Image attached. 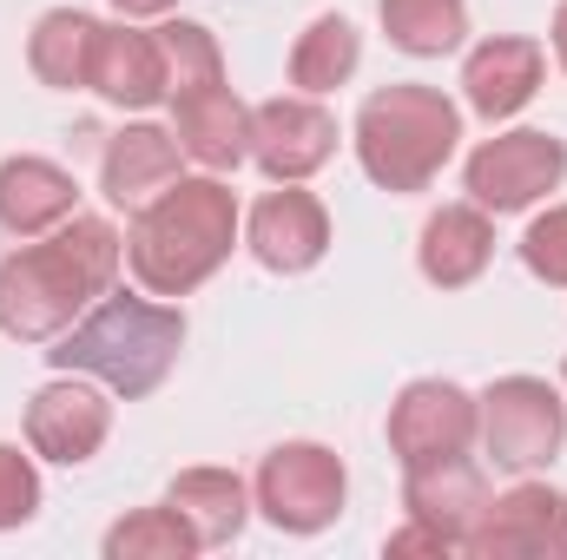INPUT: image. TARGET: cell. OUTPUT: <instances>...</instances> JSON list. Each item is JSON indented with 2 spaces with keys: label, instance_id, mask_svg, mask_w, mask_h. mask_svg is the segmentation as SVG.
<instances>
[{
  "label": "cell",
  "instance_id": "cell-1",
  "mask_svg": "<svg viewBox=\"0 0 567 560\" xmlns=\"http://www.w3.org/2000/svg\"><path fill=\"white\" fill-rule=\"evenodd\" d=\"M126 265V238L106 218L73 211L60 231L27 238L0 258V336L13 343H53L66 336Z\"/></svg>",
  "mask_w": 567,
  "mask_h": 560
},
{
  "label": "cell",
  "instance_id": "cell-2",
  "mask_svg": "<svg viewBox=\"0 0 567 560\" xmlns=\"http://www.w3.org/2000/svg\"><path fill=\"white\" fill-rule=\"evenodd\" d=\"M238 245V198L225 172H178L126 225V271L152 297H192Z\"/></svg>",
  "mask_w": 567,
  "mask_h": 560
},
{
  "label": "cell",
  "instance_id": "cell-3",
  "mask_svg": "<svg viewBox=\"0 0 567 560\" xmlns=\"http://www.w3.org/2000/svg\"><path fill=\"white\" fill-rule=\"evenodd\" d=\"M185 356V310L178 303H158L152 290H106L66 336H53L47 363L53 370H80L93 383H106L120 403H140L152 396Z\"/></svg>",
  "mask_w": 567,
  "mask_h": 560
},
{
  "label": "cell",
  "instance_id": "cell-4",
  "mask_svg": "<svg viewBox=\"0 0 567 560\" xmlns=\"http://www.w3.org/2000/svg\"><path fill=\"white\" fill-rule=\"evenodd\" d=\"M350 145H357V165H363L370 185L410 198V191H429L442 178V165L455 158V145H462V106L442 86H423V80L377 86L357 106Z\"/></svg>",
  "mask_w": 567,
  "mask_h": 560
},
{
  "label": "cell",
  "instance_id": "cell-5",
  "mask_svg": "<svg viewBox=\"0 0 567 560\" xmlns=\"http://www.w3.org/2000/svg\"><path fill=\"white\" fill-rule=\"evenodd\" d=\"M482 448L508 475H542L567 442V396L548 376H495L482 396Z\"/></svg>",
  "mask_w": 567,
  "mask_h": 560
},
{
  "label": "cell",
  "instance_id": "cell-6",
  "mask_svg": "<svg viewBox=\"0 0 567 560\" xmlns=\"http://www.w3.org/2000/svg\"><path fill=\"white\" fill-rule=\"evenodd\" d=\"M343 495H350L343 455L323 442H278L251 475V508L278 535H323L343 515Z\"/></svg>",
  "mask_w": 567,
  "mask_h": 560
},
{
  "label": "cell",
  "instance_id": "cell-7",
  "mask_svg": "<svg viewBox=\"0 0 567 560\" xmlns=\"http://www.w3.org/2000/svg\"><path fill=\"white\" fill-rule=\"evenodd\" d=\"M567 178V139L555 133H535V126H515V133H495L468 152L462 165V185L482 211H528L542 205L548 191H561Z\"/></svg>",
  "mask_w": 567,
  "mask_h": 560
},
{
  "label": "cell",
  "instance_id": "cell-8",
  "mask_svg": "<svg viewBox=\"0 0 567 560\" xmlns=\"http://www.w3.org/2000/svg\"><path fill=\"white\" fill-rule=\"evenodd\" d=\"M383 435H390V455L403 468H429V462H449V455L475 448L482 403L449 376H416V383L396 390V403L383 416Z\"/></svg>",
  "mask_w": 567,
  "mask_h": 560
},
{
  "label": "cell",
  "instance_id": "cell-9",
  "mask_svg": "<svg viewBox=\"0 0 567 560\" xmlns=\"http://www.w3.org/2000/svg\"><path fill=\"white\" fill-rule=\"evenodd\" d=\"M113 435V390L80 376V370H60L53 383L33 390L27 403V448L40 462H60V468H86Z\"/></svg>",
  "mask_w": 567,
  "mask_h": 560
},
{
  "label": "cell",
  "instance_id": "cell-10",
  "mask_svg": "<svg viewBox=\"0 0 567 560\" xmlns=\"http://www.w3.org/2000/svg\"><path fill=\"white\" fill-rule=\"evenodd\" d=\"M462 554H475V560H567V495L522 475L508 495H488V508L468 528Z\"/></svg>",
  "mask_w": 567,
  "mask_h": 560
},
{
  "label": "cell",
  "instance_id": "cell-11",
  "mask_svg": "<svg viewBox=\"0 0 567 560\" xmlns=\"http://www.w3.org/2000/svg\"><path fill=\"white\" fill-rule=\"evenodd\" d=\"M337 113L317 93H278L251 106V165L271 185H303L337 158Z\"/></svg>",
  "mask_w": 567,
  "mask_h": 560
},
{
  "label": "cell",
  "instance_id": "cell-12",
  "mask_svg": "<svg viewBox=\"0 0 567 560\" xmlns=\"http://www.w3.org/2000/svg\"><path fill=\"white\" fill-rule=\"evenodd\" d=\"M245 245H251V258H258L271 278H303V271H317L323 251H330V211H323L317 191L278 185V191H265V198L245 211Z\"/></svg>",
  "mask_w": 567,
  "mask_h": 560
},
{
  "label": "cell",
  "instance_id": "cell-13",
  "mask_svg": "<svg viewBox=\"0 0 567 560\" xmlns=\"http://www.w3.org/2000/svg\"><path fill=\"white\" fill-rule=\"evenodd\" d=\"M172 139L192 165L205 172H238L251 158V106L231 93V73L225 80H198V86H178L172 100Z\"/></svg>",
  "mask_w": 567,
  "mask_h": 560
},
{
  "label": "cell",
  "instance_id": "cell-14",
  "mask_svg": "<svg viewBox=\"0 0 567 560\" xmlns=\"http://www.w3.org/2000/svg\"><path fill=\"white\" fill-rule=\"evenodd\" d=\"M542 80H548V46L528 40V33H488V40H475L468 60H462V100H468V113L488 120V126L515 120V113L542 93Z\"/></svg>",
  "mask_w": 567,
  "mask_h": 560
},
{
  "label": "cell",
  "instance_id": "cell-15",
  "mask_svg": "<svg viewBox=\"0 0 567 560\" xmlns=\"http://www.w3.org/2000/svg\"><path fill=\"white\" fill-rule=\"evenodd\" d=\"M86 93H100V100L120 106V113H152V106H165V93H172V66H165V40H158V27H140V20L100 27Z\"/></svg>",
  "mask_w": 567,
  "mask_h": 560
},
{
  "label": "cell",
  "instance_id": "cell-16",
  "mask_svg": "<svg viewBox=\"0 0 567 560\" xmlns=\"http://www.w3.org/2000/svg\"><path fill=\"white\" fill-rule=\"evenodd\" d=\"M80 211V178L40 152H7L0 158V231L7 238H47Z\"/></svg>",
  "mask_w": 567,
  "mask_h": 560
},
{
  "label": "cell",
  "instance_id": "cell-17",
  "mask_svg": "<svg viewBox=\"0 0 567 560\" xmlns=\"http://www.w3.org/2000/svg\"><path fill=\"white\" fill-rule=\"evenodd\" d=\"M482 508H488V475L468 455H449V462H429V468H403V515L435 528L455 554H462L468 528L482 521Z\"/></svg>",
  "mask_w": 567,
  "mask_h": 560
},
{
  "label": "cell",
  "instance_id": "cell-18",
  "mask_svg": "<svg viewBox=\"0 0 567 560\" xmlns=\"http://www.w3.org/2000/svg\"><path fill=\"white\" fill-rule=\"evenodd\" d=\"M488 265H495V211H482L468 198V205H442V211L423 218V231H416V271L435 290H468Z\"/></svg>",
  "mask_w": 567,
  "mask_h": 560
},
{
  "label": "cell",
  "instance_id": "cell-19",
  "mask_svg": "<svg viewBox=\"0 0 567 560\" xmlns=\"http://www.w3.org/2000/svg\"><path fill=\"white\" fill-rule=\"evenodd\" d=\"M178 172H185V152L172 139V126L133 120V126H120L113 139L100 145V191L120 211H140L145 198H158Z\"/></svg>",
  "mask_w": 567,
  "mask_h": 560
},
{
  "label": "cell",
  "instance_id": "cell-20",
  "mask_svg": "<svg viewBox=\"0 0 567 560\" xmlns=\"http://www.w3.org/2000/svg\"><path fill=\"white\" fill-rule=\"evenodd\" d=\"M165 501H172L178 521L198 535V554L231 548V541L245 535V521L258 515V508H251V481L231 475V468H178L172 488H165Z\"/></svg>",
  "mask_w": 567,
  "mask_h": 560
},
{
  "label": "cell",
  "instance_id": "cell-21",
  "mask_svg": "<svg viewBox=\"0 0 567 560\" xmlns=\"http://www.w3.org/2000/svg\"><path fill=\"white\" fill-rule=\"evenodd\" d=\"M100 27H106V20H93V13H80V7H47V13L33 20V33H27V66H33V80L53 86V93H80V86L93 80Z\"/></svg>",
  "mask_w": 567,
  "mask_h": 560
},
{
  "label": "cell",
  "instance_id": "cell-22",
  "mask_svg": "<svg viewBox=\"0 0 567 560\" xmlns=\"http://www.w3.org/2000/svg\"><path fill=\"white\" fill-rule=\"evenodd\" d=\"M357 66H363V33H357L350 13H317L297 33V46H290V86L317 93V100L337 93V86H350Z\"/></svg>",
  "mask_w": 567,
  "mask_h": 560
},
{
  "label": "cell",
  "instance_id": "cell-23",
  "mask_svg": "<svg viewBox=\"0 0 567 560\" xmlns=\"http://www.w3.org/2000/svg\"><path fill=\"white\" fill-rule=\"evenodd\" d=\"M377 20L410 60H442L468 40V0H377Z\"/></svg>",
  "mask_w": 567,
  "mask_h": 560
},
{
  "label": "cell",
  "instance_id": "cell-24",
  "mask_svg": "<svg viewBox=\"0 0 567 560\" xmlns=\"http://www.w3.org/2000/svg\"><path fill=\"white\" fill-rule=\"evenodd\" d=\"M100 554L106 560H192L198 554V535L178 521L172 501H152V508H133V515H120L106 528Z\"/></svg>",
  "mask_w": 567,
  "mask_h": 560
},
{
  "label": "cell",
  "instance_id": "cell-25",
  "mask_svg": "<svg viewBox=\"0 0 567 560\" xmlns=\"http://www.w3.org/2000/svg\"><path fill=\"white\" fill-rule=\"evenodd\" d=\"M165 40V66H172V93L178 86H198V80H225V53H218V33L205 20H165L158 27ZM165 93V100H172Z\"/></svg>",
  "mask_w": 567,
  "mask_h": 560
},
{
  "label": "cell",
  "instance_id": "cell-26",
  "mask_svg": "<svg viewBox=\"0 0 567 560\" xmlns=\"http://www.w3.org/2000/svg\"><path fill=\"white\" fill-rule=\"evenodd\" d=\"M522 265H528V278L567 290V205H548V211L522 231Z\"/></svg>",
  "mask_w": 567,
  "mask_h": 560
},
{
  "label": "cell",
  "instance_id": "cell-27",
  "mask_svg": "<svg viewBox=\"0 0 567 560\" xmlns=\"http://www.w3.org/2000/svg\"><path fill=\"white\" fill-rule=\"evenodd\" d=\"M33 515H40V468H33V455L0 442V535L27 528Z\"/></svg>",
  "mask_w": 567,
  "mask_h": 560
},
{
  "label": "cell",
  "instance_id": "cell-28",
  "mask_svg": "<svg viewBox=\"0 0 567 560\" xmlns=\"http://www.w3.org/2000/svg\"><path fill=\"white\" fill-rule=\"evenodd\" d=\"M383 548H390V554H455V548H449L435 528H423V521H403V528H396Z\"/></svg>",
  "mask_w": 567,
  "mask_h": 560
},
{
  "label": "cell",
  "instance_id": "cell-29",
  "mask_svg": "<svg viewBox=\"0 0 567 560\" xmlns=\"http://www.w3.org/2000/svg\"><path fill=\"white\" fill-rule=\"evenodd\" d=\"M172 7H178V0H113V13H120V20H165Z\"/></svg>",
  "mask_w": 567,
  "mask_h": 560
},
{
  "label": "cell",
  "instance_id": "cell-30",
  "mask_svg": "<svg viewBox=\"0 0 567 560\" xmlns=\"http://www.w3.org/2000/svg\"><path fill=\"white\" fill-rule=\"evenodd\" d=\"M555 60H561V73H567V0L555 7Z\"/></svg>",
  "mask_w": 567,
  "mask_h": 560
},
{
  "label": "cell",
  "instance_id": "cell-31",
  "mask_svg": "<svg viewBox=\"0 0 567 560\" xmlns=\"http://www.w3.org/2000/svg\"><path fill=\"white\" fill-rule=\"evenodd\" d=\"M561 390H567V363H561Z\"/></svg>",
  "mask_w": 567,
  "mask_h": 560
}]
</instances>
